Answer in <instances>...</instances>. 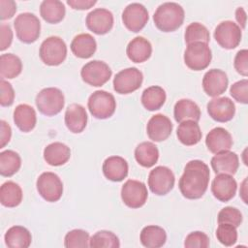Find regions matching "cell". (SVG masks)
I'll use <instances>...</instances> for the list:
<instances>
[{
    "label": "cell",
    "instance_id": "6da1fadb",
    "mask_svg": "<svg viewBox=\"0 0 248 248\" xmlns=\"http://www.w3.org/2000/svg\"><path fill=\"white\" fill-rule=\"evenodd\" d=\"M209 176V168L204 162L201 160L189 161L178 182L182 196L188 200L201 199L207 190Z\"/></svg>",
    "mask_w": 248,
    "mask_h": 248
},
{
    "label": "cell",
    "instance_id": "7a4b0ae2",
    "mask_svg": "<svg viewBox=\"0 0 248 248\" xmlns=\"http://www.w3.org/2000/svg\"><path fill=\"white\" fill-rule=\"evenodd\" d=\"M184 16L185 13L181 5L175 2H165L156 9L153 20L159 30L172 32L182 25Z\"/></svg>",
    "mask_w": 248,
    "mask_h": 248
},
{
    "label": "cell",
    "instance_id": "3957f363",
    "mask_svg": "<svg viewBox=\"0 0 248 248\" xmlns=\"http://www.w3.org/2000/svg\"><path fill=\"white\" fill-rule=\"evenodd\" d=\"M35 104L41 113L46 116H53L58 114L64 108L65 97L60 89L46 87L37 94Z\"/></svg>",
    "mask_w": 248,
    "mask_h": 248
},
{
    "label": "cell",
    "instance_id": "277c9868",
    "mask_svg": "<svg viewBox=\"0 0 248 248\" xmlns=\"http://www.w3.org/2000/svg\"><path fill=\"white\" fill-rule=\"evenodd\" d=\"M17 39L24 44L36 42L41 33V22L32 13H21L14 20Z\"/></svg>",
    "mask_w": 248,
    "mask_h": 248
},
{
    "label": "cell",
    "instance_id": "5b68a950",
    "mask_svg": "<svg viewBox=\"0 0 248 248\" xmlns=\"http://www.w3.org/2000/svg\"><path fill=\"white\" fill-rule=\"evenodd\" d=\"M39 55L46 65L58 66L67 57V46L60 37L50 36L41 44Z\"/></svg>",
    "mask_w": 248,
    "mask_h": 248
},
{
    "label": "cell",
    "instance_id": "8992f818",
    "mask_svg": "<svg viewBox=\"0 0 248 248\" xmlns=\"http://www.w3.org/2000/svg\"><path fill=\"white\" fill-rule=\"evenodd\" d=\"M87 107L95 118L107 119L114 113L116 101L111 93L105 90H97L89 96Z\"/></svg>",
    "mask_w": 248,
    "mask_h": 248
},
{
    "label": "cell",
    "instance_id": "52a82bcc",
    "mask_svg": "<svg viewBox=\"0 0 248 248\" xmlns=\"http://www.w3.org/2000/svg\"><path fill=\"white\" fill-rule=\"evenodd\" d=\"M211 49L205 43L189 44L184 51L185 65L194 71H202L207 68L211 62Z\"/></svg>",
    "mask_w": 248,
    "mask_h": 248
},
{
    "label": "cell",
    "instance_id": "ba28073f",
    "mask_svg": "<svg viewBox=\"0 0 248 248\" xmlns=\"http://www.w3.org/2000/svg\"><path fill=\"white\" fill-rule=\"evenodd\" d=\"M36 187L40 196L49 202L59 201L63 194V183L60 177L51 171L41 173L37 179Z\"/></svg>",
    "mask_w": 248,
    "mask_h": 248
},
{
    "label": "cell",
    "instance_id": "9c48e42d",
    "mask_svg": "<svg viewBox=\"0 0 248 248\" xmlns=\"http://www.w3.org/2000/svg\"><path fill=\"white\" fill-rule=\"evenodd\" d=\"M112 75L109 66L101 60H92L87 62L80 71L82 80L95 87H99L108 82Z\"/></svg>",
    "mask_w": 248,
    "mask_h": 248
},
{
    "label": "cell",
    "instance_id": "30bf717a",
    "mask_svg": "<svg viewBox=\"0 0 248 248\" xmlns=\"http://www.w3.org/2000/svg\"><path fill=\"white\" fill-rule=\"evenodd\" d=\"M175 177L171 170L165 166L155 167L148 175V186L157 196L167 195L173 188Z\"/></svg>",
    "mask_w": 248,
    "mask_h": 248
},
{
    "label": "cell",
    "instance_id": "8fae6325",
    "mask_svg": "<svg viewBox=\"0 0 248 248\" xmlns=\"http://www.w3.org/2000/svg\"><path fill=\"white\" fill-rule=\"evenodd\" d=\"M143 75L136 67L118 72L113 78V89L118 94H130L138 90L142 83Z\"/></svg>",
    "mask_w": 248,
    "mask_h": 248
},
{
    "label": "cell",
    "instance_id": "7c38bea8",
    "mask_svg": "<svg viewBox=\"0 0 248 248\" xmlns=\"http://www.w3.org/2000/svg\"><path fill=\"white\" fill-rule=\"evenodd\" d=\"M214 39L225 49L235 48L242 37L241 28L232 20L220 22L214 30Z\"/></svg>",
    "mask_w": 248,
    "mask_h": 248
},
{
    "label": "cell",
    "instance_id": "4fadbf2b",
    "mask_svg": "<svg viewBox=\"0 0 248 248\" xmlns=\"http://www.w3.org/2000/svg\"><path fill=\"white\" fill-rule=\"evenodd\" d=\"M147 197V188L141 181L129 179L121 188V199L130 208L141 207L146 202Z\"/></svg>",
    "mask_w": 248,
    "mask_h": 248
},
{
    "label": "cell",
    "instance_id": "5bb4252c",
    "mask_svg": "<svg viewBox=\"0 0 248 248\" xmlns=\"http://www.w3.org/2000/svg\"><path fill=\"white\" fill-rule=\"evenodd\" d=\"M149 18L147 9L140 3H131L122 12V21L125 27L132 32H140Z\"/></svg>",
    "mask_w": 248,
    "mask_h": 248
},
{
    "label": "cell",
    "instance_id": "9a60e30c",
    "mask_svg": "<svg viewBox=\"0 0 248 248\" xmlns=\"http://www.w3.org/2000/svg\"><path fill=\"white\" fill-rule=\"evenodd\" d=\"M85 23L87 28L97 35L108 33L113 26V15L105 8H97L87 14Z\"/></svg>",
    "mask_w": 248,
    "mask_h": 248
},
{
    "label": "cell",
    "instance_id": "2e32d148",
    "mask_svg": "<svg viewBox=\"0 0 248 248\" xmlns=\"http://www.w3.org/2000/svg\"><path fill=\"white\" fill-rule=\"evenodd\" d=\"M209 116L217 122H228L235 114L234 103L228 97H215L206 106Z\"/></svg>",
    "mask_w": 248,
    "mask_h": 248
},
{
    "label": "cell",
    "instance_id": "e0dca14e",
    "mask_svg": "<svg viewBox=\"0 0 248 248\" xmlns=\"http://www.w3.org/2000/svg\"><path fill=\"white\" fill-rule=\"evenodd\" d=\"M229 79L227 74L220 69H211L207 71L202 78L203 91L210 97L222 95L228 87Z\"/></svg>",
    "mask_w": 248,
    "mask_h": 248
},
{
    "label": "cell",
    "instance_id": "ac0fdd59",
    "mask_svg": "<svg viewBox=\"0 0 248 248\" xmlns=\"http://www.w3.org/2000/svg\"><path fill=\"white\" fill-rule=\"evenodd\" d=\"M237 183L235 179L227 173H218L211 183V192L220 202L231 201L236 193Z\"/></svg>",
    "mask_w": 248,
    "mask_h": 248
},
{
    "label": "cell",
    "instance_id": "d6986e66",
    "mask_svg": "<svg viewBox=\"0 0 248 248\" xmlns=\"http://www.w3.org/2000/svg\"><path fill=\"white\" fill-rule=\"evenodd\" d=\"M172 128L173 126L170 119L162 113H158L148 120L146 133L151 140L160 142L170 136Z\"/></svg>",
    "mask_w": 248,
    "mask_h": 248
},
{
    "label": "cell",
    "instance_id": "ffe728a7",
    "mask_svg": "<svg viewBox=\"0 0 248 248\" xmlns=\"http://www.w3.org/2000/svg\"><path fill=\"white\" fill-rule=\"evenodd\" d=\"M232 135L223 127H216L209 131L205 138V144L211 153L230 150L232 146Z\"/></svg>",
    "mask_w": 248,
    "mask_h": 248
},
{
    "label": "cell",
    "instance_id": "44dd1931",
    "mask_svg": "<svg viewBox=\"0 0 248 248\" xmlns=\"http://www.w3.org/2000/svg\"><path fill=\"white\" fill-rule=\"evenodd\" d=\"M211 168L213 171L218 173L234 174L239 167V159L236 153L227 150L216 153L211 159Z\"/></svg>",
    "mask_w": 248,
    "mask_h": 248
},
{
    "label": "cell",
    "instance_id": "7402d4cb",
    "mask_svg": "<svg viewBox=\"0 0 248 248\" xmlns=\"http://www.w3.org/2000/svg\"><path fill=\"white\" fill-rule=\"evenodd\" d=\"M103 173L110 181L120 182L128 175V163L120 156L108 157L103 163Z\"/></svg>",
    "mask_w": 248,
    "mask_h": 248
},
{
    "label": "cell",
    "instance_id": "603a6c76",
    "mask_svg": "<svg viewBox=\"0 0 248 248\" xmlns=\"http://www.w3.org/2000/svg\"><path fill=\"white\" fill-rule=\"evenodd\" d=\"M87 119L86 110L79 104H71L65 111V124L72 133H81L87 125Z\"/></svg>",
    "mask_w": 248,
    "mask_h": 248
},
{
    "label": "cell",
    "instance_id": "cb8c5ba5",
    "mask_svg": "<svg viewBox=\"0 0 248 248\" xmlns=\"http://www.w3.org/2000/svg\"><path fill=\"white\" fill-rule=\"evenodd\" d=\"M151 53L152 46L150 42L141 36L132 39L126 48L128 58L135 63H142L146 61L151 56Z\"/></svg>",
    "mask_w": 248,
    "mask_h": 248
},
{
    "label": "cell",
    "instance_id": "d4e9b609",
    "mask_svg": "<svg viewBox=\"0 0 248 248\" xmlns=\"http://www.w3.org/2000/svg\"><path fill=\"white\" fill-rule=\"evenodd\" d=\"M70 47L75 56L86 59L95 53L97 49V43L92 35L88 33H81L75 36Z\"/></svg>",
    "mask_w": 248,
    "mask_h": 248
},
{
    "label": "cell",
    "instance_id": "484cf974",
    "mask_svg": "<svg viewBox=\"0 0 248 248\" xmlns=\"http://www.w3.org/2000/svg\"><path fill=\"white\" fill-rule=\"evenodd\" d=\"M14 122L21 132L27 133L32 131L37 123L35 109L27 104L16 106L14 110Z\"/></svg>",
    "mask_w": 248,
    "mask_h": 248
},
{
    "label": "cell",
    "instance_id": "4316f807",
    "mask_svg": "<svg viewBox=\"0 0 248 248\" xmlns=\"http://www.w3.org/2000/svg\"><path fill=\"white\" fill-rule=\"evenodd\" d=\"M70 157V147L59 141L49 143L44 149V159L49 166H62L69 161Z\"/></svg>",
    "mask_w": 248,
    "mask_h": 248
},
{
    "label": "cell",
    "instance_id": "83f0119b",
    "mask_svg": "<svg viewBox=\"0 0 248 248\" xmlns=\"http://www.w3.org/2000/svg\"><path fill=\"white\" fill-rule=\"evenodd\" d=\"M173 116L178 123L186 120L198 122L201 118V109L194 101L190 99H180L174 105Z\"/></svg>",
    "mask_w": 248,
    "mask_h": 248
},
{
    "label": "cell",
    "instance_id": "f1b7e54d",
    "mask_svg": "<svg viewBox=\"0 0 248 248\" xmlns=\"http://www.w3.org/2000/svg\"><path fill=\"white\" fill-rule=\"evenodd\" d=\"M178 140L187 146L195 145L202 140V131L198 122L193 120H186L180 122L176 130Z\"/></svg>",
    "mask_w": 248,
    "mask_h": 248
},
{
    "label": "cell",
    "instance_id": "f546056e",
    "mask_svg": "<svg viewBox=\"0 0 248 248\" xmlns=\"http://www.w3.org/2000/svg\"><path fill=\"white\" fill-rule=\"evenodd\" d=\"M4 240L10 248H27L32 242V235L25 227L13 226L6 232Z\"/></svg>",
    "mask_w": 248,
    "mask_h": 248
},
{
    "label": "cell",
    "instance_id": "4dcf8cb0",
    "mask_svg": "<svg viewBox=\"0 0 248 248\" xmlns=\"http://www.w3.org/2000/svg\"><path fill=\"white\" fill-rule=\"evenodd\" d=\"M140 243L147 248L162 247L167 241L166 231L155 225L144 227L140 234Z\"/></svg>",
    "mask_w": 248,
    "mask_h": 248
},
{
    "label": "cell",
    "instance_id": "1f68e13d",
    "mask_svg": "<svg viewBox=\"0 0 248 248\" xmlns=\"http://www.w3.org/2000/svg\"><path fill=\"white\" fill-rule=\"evenodd\" d=\"M65 14V5L59 0H44L40 5V15L47 23L60 22Z\"/></svg>",
    "mask_w": 248,
    "mask_h": 248
},
{
    "label": "cell",
    "instance_id": "d6a6232c",
    "mask_svg": "<svg viewBox=\"0 0 248 248\" xmlns=\"http://www.w3.org/2000/svg\"><path fill=\"white\" fill-rule=\"evenodd\" d=\"M135 159L141 167L151 168L159 159V150L153 142H140L135 149Z\"/></svg>",
    "mask_w": 248,
    "mask_h": 248
},
{
    "label": "cell",
    "instance_id": "836d02e7",
    "mask_svg": "<svg viewBox=\"0 0 248 248\" xmlns=\"http://www.w3.org/2000/svg\"><path fill=\"white\" fill-rule=\"evenodd\" d=\"M167 99L165 90L158 85L145 88L141 94V104L149 111H154L162 108Z\"/></svg>",
    "mask_w": 248,
    "mask_h": 248
},
{
    "label": "cell",
    "instance_id": "e575fe53",
    "mask_svg": "<svg viewBox=\"0 0 248 248\" xmlns=\"http://www.w3.org/2000/svg\"><path fill=\"white\" fill-rule=\"evenodd\" d=\"M22 201V190L14 181H6L0 188V202L6 207H16Z\"/></svg>",
    "mask_w": 248,
    "mask_h": 248
},
{
    "label": "cell",
    "instance_id": "d590c367",
    "mask_svg": "<svg viewBox=\"0 0 248 248\" xmlns=\"http://www.w3.org/2000/svg\"><path fill=\"white\" fill-rule=\"evenodd\" d=\"M22 71V62L13 53H4L0 56V75L2 78H15Z\"/></svg>",
    "mask_w": 248,
    "mask_h": 248
},
{
    "label": "cell",
    "instance_id": "8d00e7d4",
    "mask_svg": "<svg viewBox=\"0 0 248 248\" xmlns=\"http://www.w3.org/2000/svg\"><path fill=\"white\" fill-rule=\"evenodd\" d=\"M21 167L20 156L14 150H4L0 153V173L10 177L16 173Z\"/></svg>",
    "mask_w": 248,
    "mask_h": 248
},
{
    "label": "cell",
    "instance_id": "74e56055",
    "mask_svg": "<svg viewBox=\"0 0 248 248\" xmlns=\"http://www.w3.org/2000/svg\"><path fill=\"white\" fill-rule=\"evenodd\" d=\"M89 246L92 248H118L120 247V241L112 232L102 230L90 237Z\"/></svg>",
    "mask_w": 248,
    "mask_h": 248
},
{
    "label": "cell",
    "instance_id": "f35d334b",
    "mask_svg": "<svg viewBox=\"0 0 248 248\" xmlns=\"http://www.w3.org/2000/svg\"><path fill=\"white\" fill-rule=\"evenodd\" d=\"M184 39L187 45L197 42L208 44L210 34L208 29L203 24L200 22H192L185 29Z\"/></svg>",
    "mask_w": 248,
    "mask_h": 248
},
{
    "label": "cell",
    "instance_id": "ab89813d",
    "mask_svg": "<svg viewBox=\"0 0 248 248\" xmlns=\"http://www.w3.org/2000/svg\"><path fill=\"white\" fill-rule=\"evenodd\" d=\"M90 236L86 231L76 229L65 235L64 245L66 248H86L89 246Z\"/></svg>",
    "mask_w": 248,
    "mask_h": 248
},
{
    "label": "cell",
    "instance_id": "60d3db41",
    "mask_svg": "<svg viewBox=\"0 0 248 248\" xmlns=\"http://www.w3.org/2000/svg\"><path fill=\"white\" fill-rule=\"evenodd\" d=\"M216 237L221 244L225 246H232L237 240L236 227L226 223L219 224L216 230Z\"/></svg>",
    "mask_w": 248,
    "mask_h": 248
},
{
    "label": "cell",
    "instance_id": "b9f144b4",
    "mask_svg": "<svg viewBox=\"0 0 248 248\" xmlns=\"http://www.w3.org/2000/svg\"><path fill=\"white\" fill-rule=\"evenodd\" d=\"M242 214L241 212L232 206H226L222 208L217 216V221L218 224L221 223H226V224H231L234 227H239L242 223Z\"/></svg>",
    "mask_w": 248,
    "mask_h": 248
},
{
    "label": "cell",
    "instance_id": "7bdbcfd3",
    "mask_svg": "<svg viewBox=\"0 0 248 248\" xmlns=\"http://www.w3.org/2000/svg\"><path fill=\"white\" fill-rule=\"evenodd\" d=\"M209 244L210 241L207 234L200 231L190 232L184 241L186 248H207Z\"/></svg>",
    "mask_w": 248,
    "mask_h": 248
},
{
    "label": "cell",
    "instance_id": "ee69618b",
    "mask_svg": "<svg viewBox=\"0 0 248 248\" xmlns=\"http://www.w3.org/2000/svg\"><path fill=\"white\" fill-rule=\"evenodd\" d=\"M230 94L236 102L246 105L248 103V80L243 78L234 82L231 85Z\"/></svg>",
    "mask_w": 248,
    "mask_h": 248
},
{
    "label": "cell",
    "instance_id": "f6af8a7d",
    "mask_svg": "<svg viewBox=\"0 0 248 248\" xmlns=\"http://www.w3.org/2000/svg\"><path fill=\"white\" fill-rule=\"evenodd\" d=\"M0 104L2 107H9L13 105L15 100V91L12 84L6 81L4 78L0 80Z\"/></svg>",
    "mask_w": 248,
    "mask_h": 248
},
{
    "label": "cell",
    "instance_id": "bcb514c9",
    "mask_svg": "<svg viewBox=\"0 0 248 248\" xmlns=\"http://www.w3.org/2000/svg\"><path fill=\"white\" fill-rule=\"evenodd\" d=\"M233 66L238 74H240L243 77L248 76V50L247 49H241L235 54Z\"/></svg>",
    "mask_w": 248,
    "mask_h": 248
},
{
    "label": "cell",
    "instance_id": "7dc6e473",
    "mask_svg": "<svg viewBox=\"0 0 248 248\" xmlns=\"http://www.w3.org/2000/svg\"><path fill=\"white\" fill-rule=\"evenodd\" d=\"M0 32H1V43H0V49L3 51L8 48L12 42H13V31L9 24L1 23L0 25Z\"/></svg>",
    "mask_w": 248,
    "mask_h": 248
},
{
    "label": "cell",
    "instance_id": "c3c4849f",
    "mask_svg": "<svg viewBox=\"0 0 248 248\" xmlns=\"http://www.w3.org/2000/svg\"><path fill=\"white\" fill-rule=\"evenodd\" d=\"M0 10H1V19H9L13 17L16 12V4L13 0H0Z\"/></svg>",
    "mask_w": 248,
    "mask_h": 248
},
{
    "label": "cell",
    "instance_id": "681fc988",
    "mask_svg": "<svg viewBox=\"0 0 248 248\" xmlns=\"http://www.w3.org/2000/svg\"><path fill=\"white\" fill-rule=\"evenodd\" d=\"M1 124V134H0V148L5 147V145L10 141L11 137H12V129L11 126L5 121V120H1L0 121Z\"/></svg>",
    "mask_w": 248,
    "mask_h": 248
},
{
    "label": "cell",
    "instance_id": "f907efd6",
    "mask_svg": "<svg viewBox=\"0 0 248 248\" xmlns=\"http://www.w3.org/2000/svg\"><path fill=\"white\" fill-rule=\"evenodd\" d=\"M96 3L95 0H67V4L75 10H88Z\"/></svg>",
    "mask_w": 248,
    "mask_h": 248
},
{
    "label": "cell",
    "instance_id": "816d5d0a",
    "mask_svg": "<svg viewBox=\"0 0 248 248\" xmlns=\"http://www.w3.org/2000/svg\"><path fill=\"white\" fill-rule=\"evenodd\" d=\"M235 18L237 20V22L239 23V27H241L242 29L245 28L246 26V13L244 11V9L242 7H238L235 11Z\"/></svg>",
    "mask_w": 248,
    "mask_h": 248
},
{
    "label": "cell",
    "instance_id": "f5cc1de1",
    "mask_svg": "<svg viewBox=\"0 0 248 248\" xmlns=\"http://www.w3.org/2000/svg\"><path fill=\"white\" fill-rule=\"evenodd\" d=\"M246 181H247V179L245 178L244 179V181H243V183H242V188H246ZM240 195H241V197H242V199H243V201H244V202L245 203H247V201L245 200V198H244V196L246 195V191H240Z\"/></svg>",
    "mask_w": 248,
    "mask_h": 248
}]
</instances>
